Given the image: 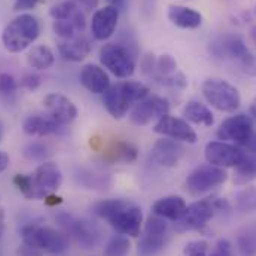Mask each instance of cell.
Masks as SVG:
<instances>
[{
    "mask_svg": "<svg viewBox=\"0 0 256 256\" xmlns=\"http://www.w3.org/2000/svg\"><path fill=\"white\" fill-rule=\"evenodd\" d=\"M208 51L214 58L236 64L246 74L256 78V56L248 48L243 38L237 34L219 36L210 44Z\"/></svg>",
    "mask_w": 256,
    "mask_h": 256,
    "instance_id": "cell-1",
    "label": "cell"
},
{
    "mask_svg": "<svg viewBox=\"0 0 256 256\" xmlns=\"http://www.w3.org/2000/svg\"><path fill=\"white\" fill-rule=\"evenodd\" d=\"M149 88L136 80H122L112 85L103 94V104L109 115L115 120H122L131 106L144 100L149 96Z\"/></svg>",
    "mask_w": 256,
    "mask_h": 256,
    "instance_id": "cell-2",
    "label": "cell"
},
{
    "mask_svg": "<svg viewBox=\"0 0 256 256\" xmlns=\"http://www.w3.org/2000/svg\"><path fill=\"white\" fill-rule=\"evenodd\" d=\"M40 36V22L36 16L22 14L14 18L2 33L3 48L10 54L27 51Z\"/></svg>",
    "mask_w": 256,
    "mask_h": 256,
    "instance_id": "cell-3",
    "label": "cell"
},
{
    "mask_svg": "<svg viewBox=\"0 0 256 256\" xmlns=\"http://www.w3.org/2000/svg\"><path fill=\"white\" fill-rule=\"evenodd\" d=\"M24 246L36 250H45L52 255H60L68 249L67 236L51 226L27 225L21 231Z\"/></svg>",
    "mask_w": 256,
    "mask_h": 256,
    "instance_id": "cell-4",
    "label": "cell"
},
{
    "mask_svg": "<svg viewBox=\"0 0 256 256\" xmlns=\"http://www.w3.org/2000/svg\"><path fill=\"white\" fill-rule=\"evenodd\" d=\"M202 96L207 103L219 112H236L242 104L238 90L222 79H207L202 84Z\"/></svg>",
    "mask_w": 256,
    "mask_h": 256,
    "instance_id": "cell-5",
    "label": "cell"
},
{
    "mask_svg": "<svg viewBox=\"0 0 256 256\" xmlns=\"http://www.w3.org/2000/svg\"><path fill=\"white\" fill-rule=\"evenodd\" d=\"M100 63L120 79H128L136 72V58L127 46L106 44L100 50Z\"/></svg>",
    "mask_w": 256,
    "mask_h": 256,
    "instance_id": "cell-6",
    "label": "cell"
},
{
    "mask_svg": "<svg viewBox=\"0 0 256 256\" xmlns=\"http://www.w3.org/2000/svg\"><path fill=\"white\" fill-rule=\"evenodd\" d=\"M226 180H228V173L225 168L206 164V166L196 167L188 176L186 188L194 196H200L224 185Z\"/></svg>",
    "mask_w": 256,
    "mask_h": 256,
    "instance_id": "cell-7",
    "label": "cell"
},
{
    "mask_svg": "<svg viewBox=\"0 0 256 256\" xmlns=\"http://www.w3.org/2000/svg\"><path fill=\"white\" fill-rule=\"evenodd\" d=\"M57 220L63 228H66L67 234H70L84 249H94L100 244L102 231L94 222L85 219H74L70 214H60Z\"/></svg>",
    "mask_w": 256,
    "mask_h": 256,
    "instance_id": "cell-8",
    "label": "cell"
},
{
    "mask_svg": "<svg viewBox=\"0 0 256 256\" xmlns=\"http://www.w3.org/2000/svg\"><path fill=\"white\" fill-rule=\"evenodd\" d=\"M214 213L216 207L213 204V198L192 202L191 206L186 207L184 214L174 222V228L180 232L201 230L212 220Z\"/></svg>",
    "mask_w": 256,
    "mask_h": 256,
    "instance_id": "cell-9",
    "label": "cell"
},
{
    "mask_svg": "<svg viewBox=\"0 0 256 256\" xmlns=\"http://www.w3.org/2000/svg\"><path fill=\"white\" fill-rule=\"evenodd\" d=\"M246 152L228 142H210L206 144L204 156L206 161L220 168H236L244 158Z\"/></svg>",
    "mask_w": 256,
    "mask_h": 256,
    "instance_id": "cell-10",
    "label": "cell"
},
{
    "mask_svg": "<svg viewBox=\"0 0 256 256\" xmlns=\"http://www.w3.org/2000/svg\"><path fill=\"white\" fill-rule=\"evenodd\" d=\"M167 222L160 216H150L143 230V236L138 243V256H155L158 255L166 243L167 234Z\"/></svg>",
    "mask_w": 256,
    "mask_h": 256,
    "instance_id": "cell-11",
    "label": "cell"
},
{
    "mask_svg": "<svg viewBox=\"0 0 256 256\" xmlns=\"http://www.w3.org/2000/svg\"><path fill=\"white\" fill-rule=\"evenodd\" d=\"M168 112H170V103L167 98L160 96H148L144 100L134 104L130 114V120L132 124L143 127L155 120H161L162 116L168 115Z\"/></svg>",
    "mask_w": 256,
    "mask_h": 256,
    "instance_id": "cell-12",
    "label": "cell"
},
{
    "mask_svg": "<svg viewBox=\"0 0 256 256\" xmlns=\"http://www.w3.org/2000/svg\"><path fill=\"white\" fill-rule=\"evenodd\" d=\"M254 134V122L244 114H237L225 120L218 130L216 136L220 142H231L237 146H246Z\"/></svg>",
    "mask_w": 256,
    "mask_h": 256,
    "instance_id": "cell-13",
    "label": "cell"
},
{
    "mask_svg": "<svg viewBox=\"0 0 256 256\" xmlns=\"http://www.w3.org/2000/svg\"><path fill=\"white\" fill-rule=\"evenodd\" d=\"M120 234L137 238L143 226V212L136 204L130 202L108 220Z\"/></svg>",
    "mask_w": 256,
    "mask_h": 256,
    "instance_id": "cell-14",
    "label": "cell"
},
{
    "mask_svg": "<svg viewBox=\"0 0 256 256\" xmlns=\"http://www.w3.org/2000/svg\"><path fill=\"white\" fill-rule=\"evenodd\" d=\"M154 131L164 137L184 142L188 144H195L198 142V136L194 131V128L188 124V121L172 115H166L161 120H158V122L154 127Z\"/></svg>",
    "mask_w": 256,
    "mask_h": 256,
    "instance_id": "cell-15",
    "label": "cell"
},
{
    "mask_svg": "<svg viewBox=\"0 0 256 256\" xmlns=\"http://www.w3.org/2000/svg\"><path fill=\"white\" fill-rule=\"evenodd\" d=\"M36 190L40 192L44 200L57 192L63 185V172L56 162L44 161L32 176Z\"/></svg>",
    "mask_w": 256,
    "mask_h": 256,
    "instance_id": "cell-16",
    "label": "cell"
},
{
    "mask_svg": "<svg viewBox=\"0 0 256 256\" xmlns=\"http://www.w3.org/2000/svg\"><path fill=\"white\" fill-rule=\"evenodd\" d=\"M120 20V9L115 6H104L103 9H98L92 15L91 21V33L96 40L104 42L110 39L116 30Z\"/></svg>",
    "mask_w": 256,
    "mask_h": 256,
    "instance_id": "cell-17",
    "label": "cell"
},
{
    "mask_svg": "<svg viewBox=\"0 0 256 256\" xmlns=\"http://www.w3.org/2000/svg\"><path fill=\"white\" fill-rule=\"evenodd\" d=\"M44 106L48 110V114L54 120H57L63 127L72 124L78 116L76 104L68 97H66L63 94H58V92L48 94L44 98Z\"/></svg>",
    "mask_w": 256,
    "mask_h": 256,
    "instance_id": "cell-18",
    "label": "cell"
},
{
    "mask_svg": "<svg viewBox=\"0 0 256 256\" xmlns=\"http://www.w3.org/2000/svg\"><path fill=\"white\" fill-rule=\"evenodd\" d=\"M185 148L180 144V142L164 137L155 142L154 148H152V160L161 166V167H176L180 161V158L184 156Z\"/></svg>",
    "mask_w": 256,
    "mask_h": 256,
    "instance_id": "cell-19",
    "label": "cell"
},
{
    "mask_svg": "<svg viewBox=\"0 0 256 256\" xmlns=\"http://www.w3.org/2000/svg\"><path fill=\"white\" fill-rule=\"evenodd\" d=\"M79 79L85 90H88L90 92L97 94V96H103L112 86L109 74L104 72L103 67H100L97 64L84 66Z\"/></svg>",
    "mask_w": 256,
    "mask_h": 256,
    "instance_id": "cell-20",
    "label": "cell"
},
{
    "mask_svg": "<svg viewBox=\"0 0 256 256\" xmlns=\"http://www.w3.org/2000/svg\"><path fill=\"white\" fill-rule=\"evenodd\" d=\"M92 51V42L84 36L79 34L73 39L62 40L58 44V52L64 60L72 63H80L84 62Z\"/></svg>",
    "mask_w": 256,
    "mask_h": 256,
    "instance_id": "cell-21",
    "label": "cell"
},
{
    "mask_svg": "<svg viewBox=\"0 0 256 256\" xmlns=\"http://www.w3.org/2000/svg\"><path fill=\"white\" fill-rule=\"evenodd\" d=\"M63 127L57 120H54L50 114L42 115H32L26 118L22 122V130L27 136H34V137H46L54 132H57L60 128Z\"/></svg>",
    "mask_w": 256,
    "mask_h": 256,
    "instance_id": "cell-22",
    "label": "cell"
},
{
    "mask_svg": "<svg viewBox=\"0 0 256 256\" xmlns=\"http://www.w3.org/2000/svg\"><path fill=\"white\" fill-rule=\"evenodd\" d=\"M138 149L130 142L124 140H115L112 142L103 154V160L109 164H131L137 160Z\"/></svg>",
    "mask_w": 256,
    "mask_h": 256,
    "instance_id": "cell-23",
    "label": "cell"
},
{
    "mask_svg": "<svg viewBox=\"0 0 256 256\" xmlns=\"http://www.w3.org/2000/svg\"><path fill=\"white\" fill-rule=\"evenodd\" d=\"M167 16L172 21V24L184 30H195L202 24V15L188 6L172 4L168 6Z\"/></svg>",
    "mask_w": 256,
    "mask_h": 256,
    "instance_id": "cell-24",
    "label": "cell"
},
{
    "mask_svg": "<svg viewBox=\"0 0 256 256\" xmlns=\"http://www.w3.org/2000/svg\"><path fill=\"white\" fill-rule=\"evenodd\" d=\"M186 207H188V204L182 196L170 195V196H164V198L158 200L154 204L152 212H154L155 216H160V218H162L166 220L176 222L184 214Z\"/></svg>",
    "mask_w": 256,
    "mask_h": 256,
    "instance_id": "cell-25",
    "label": "cell"
},
{
    "mask_svg": "<svg viewBox=\"0 0 256 256\" xmlns=\"http://www.w3.org/2000/svg\"><path fill=\"white\" fill-rule=\"evenodd\" d=\"M184 118L185 121L192 122L195 126H202V127H212L214 124V116L212 114V110L200 103V102H195L192 100L190 102L185 108H184Z\"/></svg>",
    "mask_w": 256,
    "mask_h": 256,
    "instance_id": "cell-26",
    "label": "cell"
},
{
    "mask_svg": "<svg viewBox=\"0 0 256 256\" xmlns=\"http://www.w3.org/2000/svg\"><path fill=\"white\" fill-rule=\"evenodd\" d=\"M27 63L34 70H48L56 63L54 52L46 45H36L27 54Z\"/></svg>",
    "mask_w": 256,
    "mask_h": 256,
    "instance_id": "cell-27",
    "label": "cell"
},
{
    "mask_svg": "<svg viewBox=\"0 0 256 256\" xmlns=\"http://www.w3.org/2000/svg\"><path fill=\"white\" fill-rule=\"evenodd\" d=\"M256 179V155L248 154L244 155L243 161L236 167L234 173V184L236 185H248L249 182Z\"/></svg>",
    "mask_w": 256,
    "mask_h": 256,
    "instance_id": "cell-28",
    "label": "cell"
},
{
    "mask_svg": "<svg viewBox=\"0 0 256 256\" xmlns=\"http://www.w3.org/2000/svg\"><path fill=\"white\" fill-rule=\"evenodd\" d=\"M176 72H178V62L170 54H162L158 58H155L154 70L149 78H152L154 80H160Z\"/></svg>",
    "mask_w": 256,
    "mask_h": 256,
    "instance_id": "cell-29",
    "label": "cell"
},
{
    "mask_svg": "<svg viewBox=\"0 0 256 256\" xmlns=\"http://www.w3.org/2000/svg\"><path fill=\"white\" fill-rule=\"evenodd\" d=\"M234 206L242 213H256V188L248 186L237 192L234 196Z\"/></svg>",
    "mask_w": 256,
    "mask_h": 256,
    "instance_id": "cell-30",
    "label": "cell"
},
{
    "mask_svg": "<svg viewBox=\"0 0 256 256\" xmlns=\"http://www.w3.org/2000/svg\"><path fill=\"white\" fill-rule=\"evenodd\" d=\"M14 185L18 188V191L21 192L27 200H44V196L40 195V192L36 190V185H34L32 176L16 174L14 178Z\"/></svg>",
    "mask_w": 256,
    "mask_h": 256,
    "instance_id": "cell-31",
    "label": "cell"
},
{
    "mask_svg": "<svg viewBox=\"0 0 256 256\" xmlns=\"http://www.w3.org/2000/svg\"><path fill=\"white\" fill-rule=\"evenodd\" d=\"M82 10L74 2H62L51 8L50 15L54 21H63V20H72L78 16Z\"/></svg>",
    "mask_w": 256,
    "mask_h": 256,
    "instance_id": "cell-32",
    "label": "cell"
},
{
    "mask_svg": "<svg viewBox=\"0 0 256 256\" xmlns=\"http://www.w3.org/2000/svg\"><path fill=\"white\" fill-rule=\"evenodd\" d=\"M130 240L126 236H115L104 248V256H127L130 252Z\"/></svg>",
    "mask_w": 256,
    "mask_h": 256,
    "instance_id": "cell-33",
    "label": "cell"
},
{
    "mask_svg": "<svg viewBox=\"0 0 256 256\" xmlns=\"http://www.w3.org/2000/svg\"><path fill=\"white\" fill-rule=\"evenodd\" d=\"M237 244L243 256H256V230H248L240 234Z\"/></svg>",
    "mask_w": 256,
    "mask_h": 256,
    "instance_id": "cell-34",
    "label": "cell"
},
{
    "mask_svg": "<svg viewBox=\"0 0 256 256\" xmlns=\"http://www.w3.org/2000/svg\"><path fill=\"white\" fill-rule=\"evenodd\" d=\"M50 155H51V152H50L48 146L44 143H38V142L30 143L24 149V156L30 161H42L44 162Z\"/></svg>",
    "mask_w": 256,
    "mask_h": 256,
    "instance_id": "cell-35",
    "label": "cell"
},
{
    "mask_svg": "<svg viewBox=\"0 0 256 256\" xmlns=\"http://www.w3.org/2000/svg\"><path fill=\"white\" fill-rule=\"evenodd\" d=\"M156 82L166 88H170V90H185L188 86V79L180 72H176V73H173L167 78H162Z\"/></svg>",
    "mask_w": 256,
    "mask_h": 256,
    "instance_id": "cell-36",
    "label": "cell"
},
{
    "mask_svg": "<svg viewBox=\"0 0 256 256\" xmlns=\"http://www.w3.org/2000/svg\"><path fill=\"white\" fill-rule=\"evenodd\" d=\"M16 90H18L16 79L9 73H2L0 74V94L9 97V96H14Z\"/></svg>",
    "mask_w": 256,
    "mask_h": 256,
    "instance_id": "cell-37",
    "label": "cell"
},
{
    "mask_svg": "<svg viewBox=\"0 0 256 256\" xmlns=\"http://www.w3.org/2000/svg\"><path fill=\"white\" fill-rule=\"evenodd\" d=\"M207 252H208V243L204 240L188 243L184 250L185 256H207Z\"/></svg>",
    "mask_w": 256,
    "mask_h": 256,
    "instance_id": "cell-38",
    "label": "cell"
},
{
    "mask_svg": "<svg viewBox=\"0 0 256 256\" xmlns=\"http://www.w3.org/2000/svg\"><path fill=\"white\" fill-rule=\"evenodd\" d=\"M42 85V78L36 73H28L21 79V86L27 91H36Z\"/></svg>",
    "mask_w": 256,
    "mask_h": 256,
    "instance_id": "cell-39",
    "label": "cell"
},
{
    "mask_svg": "<svg viewBox=\"0 0 256 256\" xmlns=\"http://www.w3.org/2000/svg\"><path fill=\"white\" fill-rule=\"evenodd\" d=\"M208 256H232V244L228 240L222 238L216 243L214 252Z\"/></svg>",
    "mask_w": 256,
    "mask_h": 256,
    "instance_id": "cell-40",
    "label": "cell"
},
{
    "mask_svg": "<svg viewBox=\"0 0 256 256\" xmlns=\"http://www.w3.org/2000/svg\"><path fill=\"white\" fill-rule=\"evenodd\" d=\"M243 16H244L246 24L250 26V39H252V42L256 45V6L250 12H244Z\"/></svg>",
    "mask_w": 256,
    "mask_h": 256,
    "instance_id": "cell-41",
    "label": "cell"
},
{
    "mask_svg": "<svg viewBox=\"0 0 256 256\" xmlns=\"http://www.w3.org/2000/svg\"><path fill=\"white\" fill-rule=\"evenodd\" d=\"M40 0H14V10L21 12V10H30L36 8V4Z\"/></svg>",
    "mask_w": 256,
    "mask_h": 256,
    "instance_id": "cell-42",
    "label": "cell"
},
{
    "mask_svg": "<svg viewBox=\"0 0 256 256\" xmlns=\"http://www.w3.org/2000/svg\"><path fill=\"white\" fill-rule=\"evenodd\" d=\"M80 3V6L85 9V10H92L98 6V2L100 0H78Z\"/></svg>",
    "mask_w": 256,
    "mask_h": 256,
    "instance_id": "cell-43",
    "label": "cell"
},
{
    "mask_svg": "<svg viewBox=\"0 0 256 256\" xmlns=\"http://www.w3.org/2000/svg\"><path fill=\"white\" fill-rule=\"evenodd\" d=\"M248 150H249V154H255L256 155V132L254 131V134L250 136V138H249V142L246 143V146H244Z\"/></svg>",
    "mask_w": 256,
    "mask_h": 256,
    "instance_id": "cell-44",
    "label": "cell"
},
{
    "mask_svg": "<svg viewBox=\"0 0 256 256\" xmlns=\"http://www.w3.org/2000/svg\"><path fill=\"white\" fill-rule=\"evenodd\" d=\"M9 162H10V160H9L8 154L0 152V173H3L9 167Z\"/></svg>",
    "mask_w": 256,
    "mask_h": 256,
    "instance_id": "cell-45",
    "label": "cell"
},
{
    "mask_svg": "<svg viewBox=\"0 0 256 256\" xmlns=\"http://www.w3.org/2000/svg\"><path fill=\"white\" fill-rule=\"evenodd\" d=\"M45 201H46L50 206H56V204H60V202H62V198H58V196L56 198V196H52V194H51L50 196L45 198Z\"/></svg>",
    "mask_w": 256,
    "mask_h": 256,
    "instance_id": "cell-46",
    "label": "cell"
},
{
    "mask_svg": "<svg viewBox=\"0 0 256 256\" xmlns=\"http://www.w3.org/2000/svg\"><path fill=\"white\" fill-rule=\"evenodd\" d=\"M0 230L2 231L4 230V210H3L2 201H0Z\"/></svg>",
    "mask_w": 256,
    "mask_h": 256,
    "instance_id": "cell-47",
    "label": "cell"
},
{
    "mask_svg": "<svg viewBox=\"0 0 256 256\" xmlns=\"http://www.w3.org/2000/svg\"><path fill=\"white\" fill-rule=\"evenodd\" d=\"M108 2L110 3V6H115L118 9H121L124 6V3H126V0H108Z\"/></svg>",
    "mask_w": 256,
    "mask_h": 256,
    "instance_id": "cell-48",
    "label": "cell"
},
{
    "mask_svg": "<svg viewBox=\"0 0 256 256\" xmlns=\"http://www.w3.org/2000/svg\"><path fill=\"white\" fill-rule=\"evenodd\" d=\"M250 115L256 118V97H255V100L252 102V104H250Z\"/></svg>",
    "mask_w": 256,
    "mask_h": 256,
    "instance_id": "cell-49",
    "label": "cell"
},
{
    "mask_svg": "<svg viewBox=\"0 0 256 256\" xmlns=\"http://www.w3.org/2000/svg\"><path fill=\"white\" fill-rule=\"evenodd\" d=\"M2 234H3V231H2V230H0V237H2Z\"/></svg>",
    "mask_w": 256,
    "mask_h": 256,
    "instance_id": "cell-50",
    "label": "cell"
},
{
    "mask_svg": "<svg viewBox=\"0 0 256 256\" xmlns=\"http://www.w3.org/2000/svg\"><path fill=\"white\" fill-rule=\"evenodd\" d=\"M0 138H2V132H0Z\"/></svg>",
    "mask_w": 256,
    "mask_h": 256,
    "instance_id": "cell-51",
    "label": "cell"
}]
</instances>
